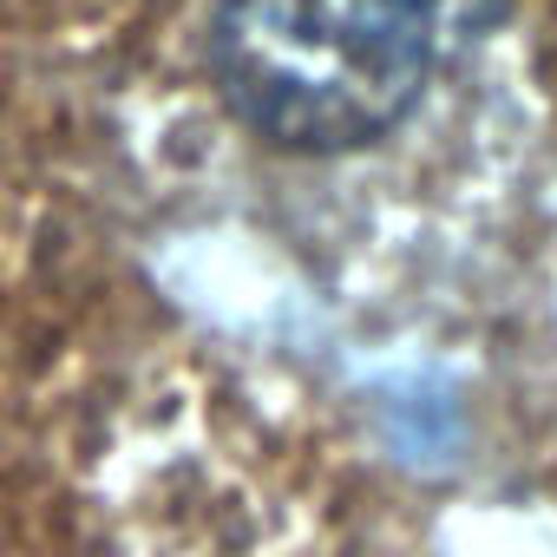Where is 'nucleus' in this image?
<instances>
[{"label":"nucleus","mask_w":557,"mask_h":557,"mask_svg":"<svg viewBox=\"0 0 557 557\" xmlns=\"http://www.w3.org/2000/svg\"><path fill=\"white\" fill-rule=\"evenodd\" d=\"M492 0H223L216 86L289 151H355L394 132Z\"/></svg>","instance_id":"obj_1"}]
</instances>
